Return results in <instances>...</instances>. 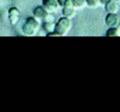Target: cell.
Segmentation results:
<instances>
[{
    "instance_id": "6da1fadb",
    "label": "cell",
    "mask_w": 120,
    "mask_h": 112,
    "mask_svg": "<svg viewBox=\"0 0 120 112\" xmlns=\"http://www.w3.org/2000/svg\"><path fill=\"white\" fill-rule=\"evenodd\" d=\"M39 28V21L38 19H36L34 16H30V17H27L22 25V33L27 36H33L37 33Z\"/></svg>"
},
{
    "instance_id": "7a4b0ae2",
    "label": "cell",
    "mask_w": 120,
    "mask_h": 112,
    "mask_svg": "<svg viewBox=\"0 0 120 112\" xmlns=\"http://www.w3.org/2000/svg\"><path fill=\"white\" fill-rule=\"evenodd\" d=\"M71 19L67 18V17H61L59 20L55 24V31L60 34V36H64V35L67 34V32L71 29Z\"/></svg>"
},
{
    "instance_id": "3957f363",
    "label": "cell",
    "mask_w": 120,
    "mask_h": 112,
    "mask_svg": "<svg viewBox=\"0 0 120 112\" xmlns=\"http://www.w3.org/2000/svg\"><path fill=\"white\" fill-rule=\"evenodd\" d=\"M8 17H9V21L11 25H17L19 19H20V11L16 7L10 8L9 11H8Z\"/></svg>"
},
{
    "instance_id": "277c9868",
    "label": "cell",
    "mask_w": 120,
    "mask_h": 112,
    "mask_svg": "<svg viewBox=\"0 0 120 112\" xmlns=\"http://www.w3.org/2000/svg\"><path fill=\"white\" fill-rule=\"evenodd\" d=\"M43 5L48 13H54L59 8L56 0H43Z\"/></svg>"
},
{
    "instance_id": "5b68a950",
    "label": "cell",
    "mask_w": 120,
    "mask_h": 112,
    "mask_svg": "<svg viewBox=\"0 0 120 112\" xmlns=\"http://www.w3.org/2000/svg\"><path fill=\"white\" fill-rule=\"evenodd\" d=\"M105 24L109 27H117L119 24V18H118L117 14L107 13V15L105 16Z\"/></svg>"
},
{
    "instance_id": "8992f818",
    "label": "cell",
    "mask_w": 120,
    "mask_h": 112,
    "mask_svg": "<svg viewBox=\"0 0 120 112\" xmlns=\"http://www.w3.org/2000/svg\"><path fill=\"white\" fill-rule=\"evenodd\" d=\"M104 7L107 13L117 14L118 11H119V4H118V2H116L115 0H109L104 4Z\"/></svg>"
},
{
    "instance_id": "52a82bcc",
    "label": "cell",
    "mask_w": 120,
    "mask_h": 112,
    "mask_svg": "<svg viewBox=\"0 0 120 112\" xmlns=\"http://www.w3.org/2000/svg\"><path fill=\"white\" fill-rule=\"evenodd\" d=\"M46 14H47V11L45 10V8L43 5H37V7H35L33 9V16L38 20L44 19Z\"/></svg>"
},
{
    "instance_id": "ba28073f",
    "label": "cell",
    "mask_w": 120,
    "mask_h": 112,
    "mask_svg": "<svg viewBox=\"0 0 120 112\" xmlns=\"http://www.w3.org/2000/svg\"><path fill=\"white\" fill-rule=\"evenodd\" d=\"M62 14H63L64 17H67V18L71 19V18H73L75 15V10L73 7H63Z\"/></svg>"
},
{
    "instance_id": "9c48e42d",
    "label": "cell",
    "mask_w": 120,
    "mask_h": 112,
    "mask_svg": "<svg viewBox=\"0 0 120 112\" xmlns=\"http://www.w3.org/2000/svg\"><path fill=\"white\" fill-rule=\"evenodd\" d=\"M44 30L46 33H50V32L55 31V23H45L44 21Z\"/></svg>"
},
{
    "instance_id": "30bf717a",
    "label": "cell",
    "mask_w": 120,
    "mask_h": 112,
    "mask_svg": "<svg viewBox=\"0 0 120 112\" xmlns=\"http://www.w3.org/2000/svg\"><path fill=\"white\" fill-rule=\"evenodd\" d=\"M105 35L109 37H115L118 36V31H117V28L116 27H109V29L106 30V33Z\"/></svg>"
},
{
    "instance_id": "8fae6325",
    "label": "cell",
    "mask_w": 120,
    "mask_h": 112,
    "mask_svg": "<svg viewBox=\"0 0 120 112\" xmlns=\"http://www.w3.org/2000/svg\"><path fill=\"white\" fill-rule=\"evenodd\" d=\"M44 21L45 23H54L55 21V16L53 13H48L45 15V17H44Z\"/></svg>"
},
{
    "instance_id": "7c38bea8",
    "label": "cell",
    "mask_w": 120,
    "mask_h": 112,
    "mask_svg": "<svg viewBox=\"0 0 120 112\" xmlns=\"http://www.w3.org/2000/svg\"><path fill=\"white\" fill-rule=\"evenodd\" d=\"M72 4L75 9H80V8H83L86 4V1L85 0H72Z\"/></svg>"
},
{
    "instance_id": "4fadbf2b",
    "label": "cell",
    "mask_w": 120,
    "mask_h": 112,
    "mask_svg": "<svg viewBox=\"0 0 120 112\" xmlns=\"http://www.w3.org/2000/svg\"><path fill=\"white\" fill-rule=\"evenodd\" d=\"M85 1H86V4L89 8H97L100 4L99 0H85Z\"/></svg>"
},
{
    "instance_id": "5bb4252c",
    "label": "cell",
    "mask_w": 120,
    "mask_h": 112,
    "mask_svg": "<svg viewBox=\"0 0 120 112\" xmlns=\"http://www.w3.org/2000/svg\"><path fill=\"white\" fill-rule=\"evenodd\" d=\"M56 1H57L59 7H62V8H63L64 5L66 4V2H67V0H56Z\"/></svg>"
},
{
    "instance_id": "9a60e30c",
    "label": "cell",
    "mask_w": 120,
    "mask_h": 112,
    "mask_svg": "<svg viewBox=\"0 0 120 112\" xmlns=\"http://www.w3.org/2000/svg\"><path fill=\"white\" fill-rule=\"evenodd\" d=\"M107 1H109V0H99V3L100 4H102V5H104Z\"/></svg>"
},
{
    "instance_id": "2e32d148",
    "label": "cell",
    "mask_w": 120,
    "mask_h": 112,
    "mask_svg": "<svg viewBox=\"0 0 120 112\" xmlns=\"http://www.w3.org/2000/svg\"><path fill=\"white\" fill-rule=\"evenodd\" d=\"M116 28H117V31H118V36H120V25L119 24H118V26Z\"/></svg>"
},
{
    "instance_id": "e0dca14e",
    "label": "cell",
    "mask_w": 120,
    "mask_h": 112,
    "mask_svg": "<svg viewBox=\"0 0 120 112\" xmlns=\"http://www.w3.org/2000/svg\"><path fill=\"white\" fill-rule=\"evenodd\" d=\"M116 2H118V3H120V0H115Z\"/></svg>"
}]
</instances>
